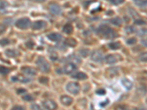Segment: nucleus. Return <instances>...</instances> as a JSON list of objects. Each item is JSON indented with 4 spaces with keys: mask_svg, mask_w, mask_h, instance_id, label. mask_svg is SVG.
Returning <instances> with one entry per match:
<instances>
[{
    "mask_svg": "<svg viewBox=\"0 0 147 110\" xmlns=\"http://www.w3.org/2000/svg\"><path fill=\"white\" fill-rule=\"evenodd\" d=\"M97 31L101 35L104 36L106 38L113 39L118 36L116 32L106 24H102V25L99 26Z\"/></svg>",
    "mask_w": 147,
    "mask_h": 110,
    "instance_id": "1",
    "label": "nucleus"
},
{
    "mask_svg": "<svg viewBox=\"0 0 147 110\" xmlns=\"http://www.w3.org/2000/svg\"><path fill=\"white\" fill-rule=\"evenodd\" d=\"M110 21L112 24H113V25H115V26H118V27L121 25V23H122L121 19L120 18H119V17H115V18L110 19Z\"/></svg>",
    "mask_w": 147,
    "mask_h": 110,
    "instance_id": "18",
    "label": "nucleus"
},
{
    "mask_svg": "<svg viewBox=\"0 0 147 110\" xmlns=\"http://www.w3.org/2000/svg\"><path fill=\"white\" fill-rule=\"evenodd\" d=\"M77 65L73 62H68L65 64L63 67V72L65 74H71L72 73H74L77 70Z\"/></svg>",
    "mask_w": 147,
    "mask_h": 110,
    "instance_id": "6",
    "label": "nucleus"
},
{
    "mask_svg": "<svg viewBox=\"0 0 147 110\" xmlns=\"http://www.w3.org/2000/svg\"><path fill=\"white\" fill-rule=\"evenodd\" d=\"M96 93L98 94H105V92L104 91V90H99V91H97Z\"/></svg>",
    "mask_w": 147,
    "mask_h": 110,
    "instance_id": "43",
    "label": "nucleus"
},
{
    "mask_svg": "<svg viewBox=\"0 0 147 110\" xmlns=\"http://www.w3.org/2000/svg\"><path fill=\"white\" fill-rule=\"evenodd\" d=\"M136 4L139 7H146L147 0H138V1H136Z\"/></svg>",
    "mask_w": 147,
    "mask_h": 110,
    "instance_id": "25",
    "label": "nucleus"
},
{
    "mask_svg": "<svg viewBox=\"0 0 147 110\" xmlns=\"http://www.w3.org/2000/svg\"><path fill=\"white\" fill-rule=\"evenodd\" d=\"M109 1H110V3L114 5H119L124 2V0H109Z\"/></svg>",
    "mask_w": 147,
    "mask_h": 110,
    "instance_id": "29",
    "label": "nucleus"
},
{
    "mask_svg": "<svg viewBox=\"0 0 147 110\" xmlns=\"http://www.w3.org/2000/svg\"><path fill=\"white\" fill-rule=\"evenodd\" d=\"M49 10L53 15H58L62 13L61 7L59 5L56 3H52L49 5Z\"/></svg>",
    "mask_w": 147,
    "mask_h": 110,
    "instance_id": "8",
    "label": "nucleus"
},
{
    "mask_svg": "<svg viewBox=\"0 0 147 110\" xmlns=\"http://www.w3.org/2000/svg\"><path fill=\"white\" fill-rule=\"evenodd\" d=\"M12 80L13 81H18V82H28L30 81H31L30 78H27V77H24V76H19V77H12Z\"/></svg>",
    "mask_w": 147,
    "mask_h": 110,
    "instance_id": "17",
    "label": "nucleus"
},
{
    "mask_svg": "<svg viewBox=\"0 0 147 110\" xmlns=\"http://www.w3.org/2000/svg\"><path fill=\"white\" fill-rule=\"evenodd\" d=\"M35 2H44L46 0H33Z\"/></svg>",
    "mask_w": 147,
    "mask_h": 110,
    "instance_id": "44",
    "label": "nucleus"
},
{
    "mask_svg": "<svg viewBox=\"0 0 147 110\" xmlns=\"http://www.w3.org/2000/svg\"><path fill=\"white\" fill-rule=\"evenodd\" d=\"M48 38L54 42H60L62 40V36L58 33H51L48 35Z\"/></svg>",
    "mask_w": 147,
    "mask_h": 110,
    "instance_id": "14",
    "label": "nucleus"
},
{
    "mask_svg": "<svg viewBox=\"0 0 147 110\" xmlns=\"http://www.w3.org/2000/svg\"><path fill=\"white\" fill-rule=\"evenodd\" d=\"M137 34L140 36H145L147 35V29L146 28H142L138 30Z\"/></svg>",
    "mask_w": 147,
    "mask_h": 110,
    "instance_id": "26",
    "label": "nucleus"
},
{
    "mask_svg": "<svg viewBox=\"0 0 147 110\" xmlns=\"http://www.w3.org/2000/svg\"><path fill=\"white\" fill-rule=\"evenodd\" d=\"M10 44V40L7 38H4L0 40V45L1 46H7Z\"/></svg>",
    "mask_w": 147,
    "mask_h": 110,
    "instance_id": "30",
    "label": "nucleus"
},
{
    "mask_svg": "<svg viewBox=\"0 0 147 110\" xmlns=\"http://www.w3.org/2000/svg\"><path fill=\"white\" fill-rule=\"evenodd\" d=\"M23 100L26 101H32L35 100L34 97L31 95H25L22 97Z\"/></svg>",
    "mask_w": 147,
    "mask_h": 110,
    "instance_id": "28",
    "label": "nucleus"
},
{
    "mask_svg": "<svg viewBox=\"0 0 147 110\" xmlns=\"http://www.w3.org/2000/svg\"><path fill=\"white\" fill-rule=\"evenodd\" d=\"M65 45L68 46L74 47V46H75L77 45V41H76L74 39L69 38V39H66V40H65Z\"/></svg>",
    "mask_w": 147,
    "mask_h": 110,
    "instance_id": "19",
    "label": "nucleus"
},
{
    "mask_svg": "<svg viewBox=\"0 0 147 110\" xmlns=\"http://www.w3.org/2000/svg\"><path fill=\"white\" fill-rule=\"evenodd\" d=\"M115 110H129L126 105H119L115 108Z\"/></svg>",
    "mask_w": 147,
    "mask_h": 110,
    "instance_id": "32",
    "label": "nucleus"
},
{
    "mask_svg": "<svg viewBox=\"0 0 147 110\" xmlns=\"http://www.w3.org/2000/svg\"><path fill=\"white\" fill-rule=\"evenodd\" d=\"M26 46H27L28 48H32V47L34 46V43L32 41H29V42H27V44H26Z\"/></svg>",
    "mask_w": 147,
    "mask_h": 110,
    "instance_id": "39",
    "label": "nucleus"
},
{
    "mask_svg": "<svg viewBox=\"0 0 147 110\" xmlns=\"http://www.w3.org/2000/svg\"><path fill=\"white\" fill-rule=\"evenodd\" d=\"M135 23H136V24H145V21H144L142 20H136V21H135Z\"/></svg>",
    "mask_w": 147,
    "mask_h": 110,
    "instance_id": "40",
    "label": "nucleus"
},
{
    "mask_svg": "<svg viewBox=\"0 0 147 110\" xmlns=\"http://www.w3.org/2000/svg\"><path fill=\"white\" fill-rule=\"evenodd\" d=\"M46 26H47V23L44 21H35V23H33L32 28L34 30H38L44 28Z\"/></svg>",
    "mask_w": 147,
    "mask_h": 110,
    "instance_id": "10",
    "label": "nucleus"
},
{
    "mask_svg": "<svg viewBox=\"0 0 147 110\" xmlns=\"http://www.w3.org/2000/svg\"><path fill=\"white\" fill-rule=\"evenodd\" d=\"M104 60H105L106 63L107 64H113L117 62L118 59H117V57L115 56L114 54H109V55H107V56L105 57Z\"/></svg>",
    "mask_w": 147,
    "mask_h": 110,
    "instance_id": "11",
    "label": "nucleus"
},
{
    "mask_svg": "<svg viewBox=\"0 0 147 110\" xmlns=\"http://www.w3.org/2000/svg\"><path fill=\"white\" fill-rule=\"evenodd\" d=\"M39 82L42 84H47L48 82V78H46V77H41V78H39Z\"/></svg>",
    "mask_w": 147,
    "mask_h": 110,
    "instance_id": "36",
    "label": "nucleus"
},
{
    "mask_svg": "<svg viewBox=\"0 0 147 110\" xmlns=\"http://www.w3.org/2000/svg\"><path fill=\"white\" fill-rule=\"evenodd\" d=\"M136 110H140V109H136Z\"/></svg>",
    "mask_w": 147,
    "mask_h": 110,
    "instance_id": "45",
    "label": "nucleus"
},
{
    "mask_svg": "<svg viewBox=\"0 0 147 110\" xmlns=\"http://www.w3.org/2000/svg\"><path fill=\"white\" fill-rule=\"evenodd\" d=\"M70 60L71 61V62H73V63H80V59L78 57H77L76 55H71L70 57H69Z\"/></svg>",
    "mask_w": 147,
    "mask_h": 110,
    "instance_id": "24",
    "label": "nucleus"
},
{
    "mask_svg": "<svg viewBox=\"0 0 147 110\" xmlns=\"http://www.w3.org/2000/svg\"><path fill=\"white\" fill-rule=\"evenodd\" d=\"M109 47L113 50H116L121 47V44L119 42H112L109 44Z\"/></svg>",
    "mask_w": 147,
    "mask_h": 110,
    "instance_id": "21",
    "label": "nucleus"
},
{
    "mask_svg": "<svg viewBox=\"0 0 147 110\" xmlns=\"http://www.w3.org/2000/svg\"><path fill=\"white\" fill-rule=\"evenodd\" d=\"M122 84H123L124 87H127V89H128V90H130L132 87V83L129 80V79H127V78H124V79L122 80Z\"/></svg>",
    "mask_w": 147,
    "mask_h": 110,
    "instance_id": "20",
    "label": "nucleus"
},
{
    "mask_svg": "<svg viewBox=\"0 0 147 110\" xmlns=\"http://www.w3.org/2000/svg\"><path fill=\"white\" fill-rule=\"evenodd\" d=\"M36 65L42 72L48 73L50 70V65L49 64V62H47L44 57H39L37 59Z\"/></svg>",
    "mask_w": 147,
    "mask_h": 110,
    "instance_id": "2",
    "label": "nucleus"
},
{
    "mask_svg": "<svg viewBox=\"0 0 147 110\" xmlns=\"http://www.w3.org/2000/svg\"><path fill=\"white\" fill-rule=\"evenodd\" d=\"M139 60L142 62H147V52H144L140 54L139 56Z\"/></svg>",
    "mask_w": 147,
    "mask_h": 110,
    "instance_id": "27",
    "label": "nucleus"
},
{
    "mask_svg": "<svg viewBox=\"0 0 147 110\" xmlns=\"http://www.w3.org/2000/svg\"><path fill=\"white\" fill-rule=\"evenodd\" d=\"M63 31L65 33L70 35V34H71L72 32H73V27L71 25L70 23H67V24H65V25L64 26L63 28Z\"/></svg>",
    "mask_w": 147,
    "mask_h": 110,
    "instance_id": "16",
    "label": "nucleus"
},
{
    "mask_svg": "<svg viewBox=\"0 0 147 110\" xmlns=\"http://www.w3.org/2000/svg\"><path fill=\"white\" fill-rule=\"evenodd\" d=\"M7 3L5 1H0V13L5 12L7 7Z\"/></svg>",
    "mask_w": 147,
    "mask_h": 110,
    "instance_id": "23",
    "label": "nucleus"
},
{
    "mask_svg": "<svg viewBox=\"0 0 147 110\" xmlns=\"http://www.w3.org/2000/svg\"><path fill=\"white\" fill-rule=\"evenodd\" d=\"M108 72H109V73H110V74H113V76H115V75H116V74H117L118 72H119V71H118L117 68H112L109 69Z\"/></svg>",
    "mask_w": 147,
    "mask_h": 110,
    "instance_id": "31",
    "label": "nucleus"
},
{
    "mask_svg": "<svg viewBox=\"0 0 147 110\" xmlns=\"http://www.w3.org/2000/svg\"><path fill=\"white\" fill-rule=\"evenodd\" d=\"M30 107H31V109L32 110H44L43 109L41 108V107H40V106L38 105V104H35V103L32 104Z\"/></svg>",
    "mask_w": 147,
    "mask_h": 110,
    "instance_id": "33",
    "label": "nucleus"
},
{
    "mask_svg": "<svg viewBox=\"0 0 147 110\" xmlns=\"http://www.w3.org/2000/svg\"><path fill=\"white\" fill-rule=\"evenodd\" d=\"M11 110H25L23 107H21V106H16V107H13Z\"/></svg>",
    "mask_w": 147,
    "mask_h": 110,
    "instance_id": "38",
    "label": "nucleus"
},
{
    "mask_svg": "<svg viewBox=\"0 0 147 110\" xmlns=\"http://www.w3.org/2000/svg\"><path fill=\"white\" fill-rule=\"evenodd\" d=\"M5 54L7 57H16L19 56V52L16 49H8V50L5 51Z\"/></svg>",
    "mask_w": 147,
    "mask_h": 110,
    "instance_id": "15",
    "label": "nucleus"
},
{
    "mask_svg": "<svg viewBox=\"0 0 147 110\" xmlns=\"http://www.w3.org/2000/svg\"><path fill=\"white\" fill-rule=\"evenodd\" d=\"M141 43H142L143 45L147 47V39H145V40H143L142 41H141Z\"/></svg>",
    "mask_w": 147,
    "mask_h": 110,
    "instance_id": "42",
    "label": "nucleus"
},
{
    "mask_svg": "<svg viewBox=\"0 0 147 110\" xmlns=\"http://www.w3.org/2000/svg\"><path fill=\"white\" fill-rule=\"evenodd\" d=\"M9 72H10V69H8L5 66H2L0 65V74H2V75H7L8 74Z\"/></svg>",
    "mask_w": 147,
    "mask_h": 110,
    "instance_id": "22",
    "label": "nucleus"
},
{
    "mask_svg": "<svg viewBox=\"0 0 147 110\" xmlns=\"http://www.w3.org/2000/svg\"><path fill=\"white\" fill-rule=\"evenodd\" d=\"M31 22L28 18H22L18 19L16 22V26L18 27V29H22V30H26L30 27Z\"/></svg>",
    "mask_w": 147,
    "mask_h": 110,
    "instance_id": "3",
    "label": "nucleus"
},
{
    "mask_svg": "<svg viewBox=\"0 0 147 110\" xmlns=\"http://www.w3.org/2000/svg\"><path fill=\"white\" fill-rule=\"evenodd\" d=\"M60 101L65 106H70L73 102V99L68 95H63L60 98Z\"/></svg>",
    "mask_w": 147,
    "mask_h": 110,
    "instance_id": "12",
    "label": "nucleus"
},
{
    "mask_svg": "<svg viewBox=\"0 0 147 110\" xmlns=\"http://www.w3.org/2000/svg\"><path fill=\"white\" fill-rule=\"evenodd\" d=\"M5 30H6V27L5 25H3V24H0V35L4 33Z\"/></svg>",
    "mask_w": 147,
    "mask_h": 110,
    "instance_id": "37",
    "label": "nucleus"
},
{
    "mask_svg": "<svg viewBox=\"0 0 147 110\" xmlns=\"http://www.w3.org/2000/svg\"><path fill=\"white\" fill-rule=\"evenodd\" d=\"M23 93H26V90L25 89H18V90H17V93L18 94H22Z\"/></svg>",
    "mask_w": 147,
    "mask_h": 110,
    "instance_id": "41",
    "label": "nucleus"
},
{
    "mask_svg": "<svg viewBox=\"0 0 147 110\" xmlns=\"http://www.w3.org/2000/svg\"><path fill=\"white\" fill-rule=\"evenodd\" d=\"M66 89L70 93L73 94V95H77L80 93V85L77 82H69L67 85Z\"/></svg>",
    "mask_w": 147,
    "mask_h": 110,
    "instance_id": "4",
    "label": "nucleus"
},
{
    "mask_svg": "<svg viewBox=\"0 0 147 110\" xmlns=\"http://www.w3.org/2000/svg\"><path fill=\"white\" fill-rule=\"evenodd\" d=\"M21 70H22L24 74L28 76H35L37 73L36 70L33 68H31V67H23L21 69Z\"/></svg>",
    "mask_w": 147,
    "mask_h": 110,
    "instance_id": "9",
    "label": "nucleus"
},
{
    "mask_svg": "<svg viewBox=\"0 0 147 110\" xmlns=\"http://www.w3.org/2000/svg\"><path fill=\"white\" fill-rule=\"evenodd\" d=\"M73 78L75 79H79V80H83V79H86L88 78V76L85 74L83 72H77V73H74L73 75L71 76Z\"/></svg>",
    "mask_w": 147,
    "mask_h": 110,
    "instance_id": "13",
    "label": "nucleus"
},
{
    "mask_svg": "<svg viewBox=\"0 0 147 110\" xmlns=\"http://www.w3.org/2000/svg\"><path fill=\"white\" fill-rule=\"evenodd\" d=\"M90 59L96 62H102L104 60V54L99 50H95L90 54Z\"/></svg>",
    "mask_w": 147,
    "mask_h": 110,
    "instance_id": "5",
    "label": "nucleus"
},
{
    "mask_svg": "<svg viewBox=\"0 0 147 110\" xmlns=\"http://www.w3.org/2000/svg\"><path fill=\"white\" fill-rule=\"evenodd\" d=\"M125 30H126V32H127V33H132V32H134L135 29H134V27H127V28L125 29Z\"/></svg>",
    "mask_w": 147,
    "mask_h": 110,
    "instance_id": "35",
    "label": "nucleus"
},
{
    "mask_svg": "<svg viewBox=\"0 0 147 110\" xmlns=\"http://www.w3.org/2000/svg\"><path fill=\"white\" fill-rule=\"evenodd\" d=\"M136 42H137V40H136L135 38H132L129 39V40L127 41V43L129 44V45H132V44H136Z\"/></svg>",
    "mask_w": 147,
    "mask_h": 110,
    "instance_id": "34",
    "label": "nucleus"
},
{
    "mask_svg": "<svg viewBox=\"0 0 147 110\" xmlns=\"http://www.w3.org/2000/svg\"><path fill=\"white\" fill-rule=\"evenodd\" d=\"M43 106L44 108L47 110H56L57 108V103H55L54 101L50 100V99H47L43 101Z\"/></svg>",
    "mask_w": 147,
    "mask_h": 110,
    "instance_id": "7",
    "label": "nucleus"
}]
</instances>
